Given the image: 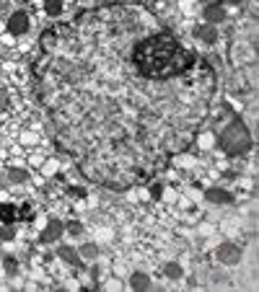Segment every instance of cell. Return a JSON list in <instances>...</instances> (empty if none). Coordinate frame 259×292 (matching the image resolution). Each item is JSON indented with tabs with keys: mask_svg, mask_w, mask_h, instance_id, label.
<instances>
[{
	"mask_svg": "<svg viewBox=\"0 0 259 292\" xmlns=\"http://www.w3.org/2000/svg\"><path fill=\"white\" fill-rule=\"evenodd\" d=\"M215 259L220 264H228V267H233V264L241 261V246L233 243V241H223L218 246V251H215Z\"/></svg>",
	"mask_w": 259,
	"mask_h": 292,
	"instance_id": "obj_2",
	"label": "cell"
},
{
	"mask_svg": "<svg viewBox=\"0 0 259 292\" xmlns=\"http://www.w3.org/2000/svg\"><path fill=\"white\" fill-rule=\"evenodd\" d=\"M65 233V223L62 220H47V225L42 227V241L44 243H54Z\"/></svg>",
	"mask_w": 259,
	"mask_h": 292,
	"instance_id": "obj_4",
	"label": "cell"
},
{
	"mask_svg": "<svg viewBox=\"0 0 259 292\" xmlns=\"http://www.w3.org/2000/svg\"><path fill=\"white\" fill-rule=\"evenodd\" d=\"M161 197L166 199V202H177V191H174L171 186H163V191H161Z\"/></svg>",
	"mask_w": 259,
	"mask_h": 292,
	"instance_id": "obj_17",
	"label": "cell"
},
{
	"mask_svg": "<svg viewBox=\"0 0 259 292\" xmlns=\"http://www.w3.org/2000/svg\"><path fill=\"white\" fill-rule=\"evenodd\" d=\"M220 142H223V150L228 155H244L252 148V135H249V130L241 122L233 119L223 130V135H220Z\"/></svg>",
	"mask_w": 259,
	"mask_h": 292,
	"instance_id": "obj_1",
	"label": "cell"
},
{
	"mask_svg": "<svg viewBox=\"0 0 259 292\" xmlns=\"http://www.w3.org/2000/svg\"><path fill=\"white\" fill-rule=\"evenodd\" d=\"M130 287L132 290H151V277H148L145 271H135V274L130 277Z\"/></svg>",
	"mask_w": 259,
	"mask_h": 292,
	"instance_id": "obj_8",
	"label": "cell"
},
{
	"mask_svg": "<svg viewBox=\"0 0 259 292\" xmlns=\"http://www.w3.org/2000/svg\"><path fill=\"white\" fill-rule=\"evenodd\" d=\"M177 163H179V166H184V168H192L194 166V158H189V155H179Z\"/></svg>",
	"mask_w": 259,
	"mask_h": 292,
	"instance_id": "obj_20",
	"label": "cell"
},
{
	"mask_svg": "<svg viewBox=\"0 0 259 292\" xmlns=\"http://www.w3.org/2000/svg\"><path fill=\"white\" fill-rule=\"evenodd\" d=\"M163 274L169 277V279H181L184 269H181V264H177V261H169V264L163 267Z\"/></svg>",
	"mask_w": 259,
	"mask_h": 292,
	"instance_id": "obj_11",
	"label": "cell"
},
{
	"mask_svg": "<svg viewBox=\"0 0 259 292\" xmlns=\"http://www.w3.org/2000/svg\"><path fill=\"white\" fill-rule=\"evenodd\" d=\"M78 253H80L83 261H94L99 256V246L96 243H83L80 248H78Z\"/></svg>",
	"mask_w": 259,
	"mask_h": 292,
	"instance_id": "obj_10",
	"label": "cell"
},
{
	"mask_svg": "<svg viewBox=\"0 0 259 292\" xmlns=\"http://www.w3.org/2000/svg\"><path fill=\"white\" fill-rule=\"evenodd\" d=\"M202 18H205L207 23H218L226 18V8L218 5V3H210V5H205V11H202Z\"/></svg>",
	"mask_w": 259,
	"mask_h": 292,
	"instance_id": "obj_6",
	"label": "cell"
},
{
	"mask_svg": "<svg viewBox=\"0 0 259 292\" xmlns=\"http://www.w3.org/2000/svg\"><path fill=\"white\" fill-rule=\"evenodd\" d=\"M8 176H11V181H26V171H21V168H11V171H8Z\"/></svg>",
	"mask_w": 259,
	"mask_h": 292,
	"instance_id": "obj_16",
	"label": "cell"
},
{
	"mask_svg": "<svg viewBox=\"0 0 259 292\" xmlns=\"http://www.w3.org/2000/svg\"><path fill=\"white\" fill-rule=\"evenodd\" d=\"M5 271H8V274H11V277H16V271H18V261L13 259V256H5Z\"/></svg>",
	"mask_w": 259,
	"mask_h": 292,
	"instance_id": "obj_14",
	"label": "cell"
},
{
	"mask_svg": "<svg viewBox=\"0 0 259 292\" xmlns=\"http://www.w3.org/2000/svg\"><path fill=\"white\" fill-rule=\"evenodd\" d=\"M197 36L205 44H212V42H218V31H215V23H205V26H200L197 29Z\"/></svg>",
	"mask_w": 259,
	"mask_h": 292,
	"instance_id": "obj_9",
	"label": "cell"
},
{
	"mask_svg": "<svg viewBox=\"0 0 259 292\" xmlns=\"http://www.w3.org/2000/svg\"><path fill=\"white\" fill-rule=\"evenodd\" d=\"M104 290H122V282H119V279H109V282H104Z\"/></svg>",
	"mask_w": 259,
	"mask_h": 292,
	"instance_id": "obj_21",
	"label": "cell"
},
{
	"mask_svg": "<svg viewBox=\"0 0 259 292\" xmlns=\"http://www.w3.org/2000/svg\"><path fill=\"white\" fill-rule=\"evenodd\" d=\"M65 230H68L70 235H78V233H83V225L73 220V223H65Z\"/></svg>",
	"mask_w": 259,
	"mask_h": 292,
	"instance_id": "obj_15",
	"label": "cell"
},
{
	"mask_svg": "<svg viewBox=\"0 0 259 292\" xmlns=\"http://www.w3.org/2000/svg\"><path fill=\"white\" fill-rule=\"evenodd\" d=\"M205 197H207V202H212V204H231V202H233L231 191L220 189V186H210V189L205 191Z\"/></svg>",
	"mask_w": 259,
	"mask_h": 292,
	"instance_id": "obj_5",
	"label": "cell"
},
{
	"mask_svg": "<svg viewBox=\"0 0 259 292\" xmlns=\"http://www.w3.org/2000/svg\"><path fill=\"white\" fill-rule=\"evenodd\" d=\"M200 233H202V235H210V233H212V225H202Z\"/></svg>",
	"mask_w": 259,
	"mask_h": 292,
	"instance_id": "obj_24",
	"label": "cell"
},
{
	"mask_svg": "<svg viewBox=\"0 0 259 292\" xmlns=\"http://www.w3.org/2000/svg\"><path fill=\"white\" fill-rule=\"evenodd\" d=\"M8 215H11V204H0V220H5Z\"/></svg>",
	"mask_w": 259,
	"mask_h": 292,
	"instance_id": "obj_22",
	"label": "cell"
},
{
	"mask_svg": "<svg viewBox=\"0 0 259 292\" xmlns=\"http://www.w3.org/2000/svg\"><path fill=\"white\" fill-rule=\"evenodd\" d=\"M42 171H44V176H52V173L57 171V160H47V163L42 166Z\"/></svg>",
	"mask_w": 259,
	"mask_h": 292,
	"instance_id": "obj_19",
	"label": "cell"
},
{
	"mask_svg": "<svg viewBox=\"0 0 259 292\" xmlns=\"http://www.w3.org/2000/svg\"><path fill=\"white\" fill-rule=\"evenodd\" d=\"M44 225H47V217H39V220H36V227H39V230H42Z\"/></svg>",
	"mask_w": 259,
	"mask_h": 292,
	"instance_id": "obj_25",
	"label": "cell"
},
{
	"mask_svg": "<svg viewBox=\"0 0 259 292\" xmlns=\"http://www.w3.org/2000/svg\"><path fill=\"white\" fill-rule=\"evenodd\" d=\"M161 191H163V186H153L151 194H153V197H161Z\"/></svg>",
	"mask_w": 259,
	"mask_h": 292,
	"instance_id": "obj_26",
	"label": "cell"
},
{
	"mask_svg": "<svg viewBox=\"0 0 259 292\" xmlns=\"http://www.w3.org/2000/svg\"><path fill=\"white\" fill-rule=\"evenodd\" d=\"M44 8H47L50 16H60L62 13V0H44Z\"/></svg>",
	"mask_w": 259,
	"mask_h": 292,
	"instance_id": "obj_13",
	"label": "cell"
},
{
	"mask_svg": "<svg viewBox=\"0 0 259 292\" xmlns=\"http://www.w3.org/2000/svg\"><path fill=\"white\" fill-rule=\"evenodd\" d=\"M21 140H24L26 145H31V142H34L36 137H34V135H31V132H26V135H24V137H21Z\"/></svg>",
	"mask_w": 259,
	"mask_h": 292,
	"instance_id": "obj_23",
	"label": "cell"
},
{
	"mask_svg": "<svg viewBox=\"0 0 259 292\" xmlns=\"http://www.w3.org/2000/svg\"><path fill=\"white\" fill-rule=\"evenodd\" d=\"M16 238V227L11 223H3L0 225V241H13Z\"/></svg>",
	"mask_w": 259,
	"mask_h": 292,
	"instance_id": "obj_12",
	"label": "cell"
},
{
	"mask_svg": "<svg viewBox=\"0 0 259 292\" xmlns=\"http://www.w3.org/2000/svg\"><path fill=\"white\" fill-rule=\"evenodd\" d=\"M212 142H215V135H210V132H205V135L200 137V145H202V148H212Z\"/></svg>",
	"mask_w": 259,
	"mask_h": 292,
	"instance_id": "obj_18",
	"label": "cell"
},
{
	"mask_svg": "<svg viewBox=\"0 0 259 292\" xmlns=\"http://www.w3.org/2000/svg\"><path fill=\"white\" fill-rule=\"evenodd\" d=\"M57 253H60V259L62 261H68L70 267H80V253H78V248H73V246H60L57 248Z\"/></svg>",
	"mask_w": 259,
	"mask_h": 292,
	"instance_id": "obj_7",
	"label": "cell"
},
{
	"mask_svg": "<svg viewBox=\"0 0 259 292\" xmlns=\"http://www.w3.org/2000/svg\"><path fill=\"white\" fill-rule=\"evenodd\" d=\"M8 31H11L13 36H21L29 31V16H26L24 11H16L11 18H8Z\"/></svg>",
	"mask_w": 259,
	"mask_h": 292,
	"instance_id": "obj_3",
	"label": "cell"
}]
</instances>
